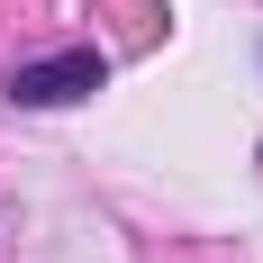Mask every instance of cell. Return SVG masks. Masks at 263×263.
Returning a JSON list of instances; mask_svg holds the SVG:
<instances>
[{"label": "cell", "instance_id": "cell-1", "mask_svg": "<svg viewBox=\"0 0 263 263\" xmlns=\"http://www.w3.org/2000/svg\"><path fill=\"white\" fill-rule=\"evenodd\" d=\"M82 91H100V54H91V46L9 73V100H18V109H64V100H82Z\"/></svg>", "mask_w": 263, "mask_h": 263}]
</instances>
